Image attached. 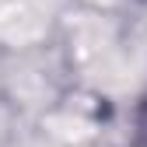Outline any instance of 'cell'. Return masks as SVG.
<instances>
[{"instance_id": "cell-1", "label": "cell", "mask_w": 147, "mask_h": 147, "mask_svg": "<svg viewBox=\"0 0 147 147\" xmlns=\"http://www.w3.org/2000/svg\"><path fill=\"white\" fill-rule=\"evenodd\" d=\"M133 147H147V102H140L133 116Z\"/></svg>"}]
</instances>
